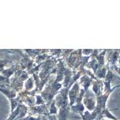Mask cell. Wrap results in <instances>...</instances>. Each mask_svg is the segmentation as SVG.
Returning a JSON list of instances; mask_svg holds the SVG:
<instances>
[{
  "label": "cell",
  "mask_w": 120,
  "mask_h": 120,
  "mask_svg": "<svg viewBox=\"0 0 120 120\" xmlns=\"http://www.w3.org/2000/svg\"><path fill=\"white\" fill-rule=\"evenodd\" d=\"M68 88H65L64 89H62L55 96V104L58 108H67L68 105Z\"/></svg>",
  "instance_id": "obj_1"
},
{
  "label": "cell",
  "mask_w": 120,
  "mask_h": 120,
  "mask_svg": "<svg viewBox=\"0 0 120 120\" xmlns=\"http://www.w3.org/2000/svg\"><path fill=\"white\" fill-rule=\"evenodd\" d=\"M78 95H79V85L78 83H74L72 89L68 92V96H69V99H70V106L74 105Z\"/></svg>",
  "instance_id": "obj_2"
},
{
  "label": "cell",
  "mask_w": 120,
  "mask_h": 120,
  "mask_svg": "<svg viewBox=\"0 0 120 120\" xmlns=\"http://www.w3.org/2000/svg\"><path fill=\"white\" fill-rule=\"evenodd\" d=\"M0 92L3 93L4 95H5L6 97L9 100H12V99H15L18 96V92L15 91L14 89H9L5 85H0Z\"/></svg>",
  "instance_id": "obj_3"
},
{
  "label": "cell",
  "mask_w": 120,
  "mask_h": 120,
  "mask_svg": "<svg viewBox=\"0 0 120 120\" xmlns=\"http://www.w3.org/2000/svg\"><path fill=\"white\" fill-rule=\"evenodd\" d=\"M68 113H69V107L59 108V115H58V120H67Z\"/></svg>",
  "instance_id": "obj_4"
},
{
  "label": "cell",
  "mask_w": 120,
  "mask_h": 120,
  "mask_svg": "<svg viewBox=\"0 0 120 120\" xmlns=\"http://www.w3.org/2000/svg\"><path fill=\"white\" fill-rule=\"evenodd\" d=\"M84 103L86 105L87 108L89 111H93L94 107H95V101L91 99V98H85L84 99Z\"/></svg>",
  "instance_id": "obj_5"
},
{
  "label": "cell",
  "mask_w": 120,
  "mask_h": 120,
  "mask_svg": "<svg viewBox=\"0 0 120 120\" xmlns=\"http://www.w3.org/2000/svg\"><path fill=\"white\" fill-rule=\"evenodd\" d=\"M90 83H91V79L87 75H85L84 77L81 78V84L85 88V90H87L88 87L90 85Z\"/></svg>",
  "instance_id": "obj_6"
},
{
  "label": "cell",
  "mask_w": 120,
  "mask_h": 120,
  "mask_svg": "<svg viewBox=\"0 0 120 120\" xmlns=\"http://www.w3.org/2000/svg\"><path fill=\"white\" fill-rule=\"evenodd\" d=\"M11 63V60H10V57H7L4 59H0V72L4 69H6V66L9 63Z\"/></svg>",
  "instance_id": "obj_7"
},
{
  "label": "cell",
  "mask_w": 120,
  "mask_h": 120,
  "mask_svg": "<svg viewBox=\"0 0 120 120\" xmlns=\"http://www.w3.org/2000/svg\"><path fill=\"white\" fill-rule=\"evenodd\" d=\"M71 107H72V110L74 111L78 112V113H80L81 115H82V112L85 109V107L81 103H78V104H76L75 106H71Z\"/></svg>",
  "instance_id": "obj_8"
},
{
  "label": "cell",
  "mask_w": 120,
  "mask_h": 120,
  "mask_svg": "<svg viewBox=\"0 0 120 120\" xmlns=\"http://www.w3.org/2000/svg\"><path fill=\"white\" fill-rule=\"evenodd\" d=\"M50 104L51 105H50V108H49V115H52L57 114L58 108L56 107V104H55V100H53Z\"/></svg>",
  "instance_id": "obj_9"
},
{
  "label": "cell",
  "mask_w": 120,
  "mask_h": 120,
  "mask_svg": "<svg viewBox=\"0 0 120 120\" xmlns=\"http://www.w3.org/2000/svg\"><path fill=\"white\" fill-rule=\"evenodd\" d=\"M10 113H12L13 111L17 108L18 104H20V101H19L18 97H17V98H15V99L10 100Z\"/></svg>",
  "instance_id": "obj_10"
},
{
  "label": "cell",
  "mask_w": 120,
  "mask_h": 120,
  "mask_svg": "<svg viewBox=\"0 0 120 120\" xmlns=\"http://www.w3.org/2000/svg\"><path fill=\"white\" fill-rule=\"evenodd\" d=\"M45 104V101L43 99V97L40 96V93L35 95V105L36 106H39V105H43Z\"/></svg>",
  "instance_id": "obj_11"
},
{
  "label": "cell",
  "mask_w": 120,
  "mask_h": 120,
  "mask_svg": "<svg viewBox=\"0 0 120 120\" xmlns=\"http://www.w3.org/2000/svg\"><path fill=\"white\" fill-rule=\"evenodd\" d=\"M41 120H49L48 116H46V115H43V116H41Z\"/></svg>",
  "instance_id": "obj_12"
}]
</instances>
